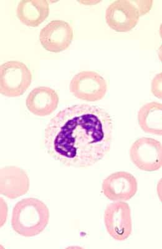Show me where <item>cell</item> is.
Returning a JSON list of instances; mask_svg holds the SVG:
<instances>
[{"instance_id":"cell-8","label":"cell","mask_w":162,"mask_h":249,"mask_svg":"<svg viewBox=\"0 0 162 249\" xmlns=\"http://www.w3.org/2000/svg\"><path fill=\"white\" fill-rule=\"evenodd\" d=\"M74 32L72 25L61 19L52 20L39 33L40 42L45 50L53 53L66 50L72 44Z\"/></svg>"},{"instance_id":"cell-6","label":"cell","mask_w":162,"mask_h":249,"mask_svg":"<svg viewBox=\"0 0 162 249\" xmlns=\"http://www.w3.org/2000/svg\"><path fill=\"white\" fill-rule=\"evenodd\" d=\"M104 223L108 234L116 241H123L132 231L131 211L128 203L115 201L108 204L104 213Z\"/></svg>"},{"instance_id":"cell-3","label":"cell","mask_w":162,"mask_h":249,"mask_svg":"<svg viewBox=\"0 0 162 249\" xmlns=\"http://www.w3.org/2000/svg\"><path fill=\"white\" fill-rule=\"evenodd\" d=\"M32 82V72L23 62L9 61L0 66V92L5 96H21Z\"/></svg>"},{"instance_id":"cell-2","label":"cell","mask_w":162,"mask_h":249,"mask_svg":"<svg viewBox=\"0 0 162 249\" xmlns=\"http://www.w3.org/2000/svg\"><path fill=\"white\" fill-rule=\"evenodd\" d=\"M50 217V211L43 201L28 197L17 202L13 208L12 228L21 236H36L45 230Z\"/></svg>"},{"instance_id":"cell-1","label":"cell","mask_w":162,"mask_h":249,"mask_svg":"<svg viewBox=\"0 0 162 249\" xmlns=\"http://www.w3.org/2000/svg\"><path fill=\"white\" fill-rule=\"evenodd\" d=\"M113 121L98 106L79 104L59 111L44 132L46 152L68 167H90L103 160L112 144Z\"/></svg>"},{"instance_id":"cell-12","label":"cell","mask_w":162,"mask_h":249,"mask_svg":"<svg viewBox=\"0 0 162 249\" xmlns=\"http://www.w3.org/2000/svg\"><path fill=\"white\" fill-rule=\"evenodd\" d=\"M17 14L25 25L36 27L50 15V4L46 0H21L18 4Z\"/></svg>"},{"instance_id":"cell-4","label":"cell","mask_w":162,"mask_h":249,"mask_svg":"<svg viewBox=\"0 0 162 249\" xmlns=\"http://www.w3.org/2000/svg\"><path fill=\"white\" fill-rule=\"evenodd\" d=\"M70 89L71 92L82 101L96 102L105 96L108 85L105 79L98 72L83 71L72 77Z\"/></svg>"},{"instance_id":"cell-11","label":"cell","mask_w":162,"mask_h":249,"mask_svg":"<svg viewBox=\"0 0 162 249\" xmlns=\"http://www.w3.org/2000/svg\"><path fill=\"white\" fill-rule=\"evenodd\" d=\"M59 102L56 91L47 86L33 89L26 100L28 110L38 117L48 116L54 112Z\"/></svg>"},{"instance_id":"cell-14","label":"cell","mask_w":162,"mask_h":249,"mask_svg":"<svg viewBox=\"0 0 162 249\" xmlns=\"http://www.w3.org/2000/svg\"><path fill=\"white\" fill-rule=\"evenodd\" d=\"M152 92L155 97L162 99V72L157 74L152 81Z\"/></svg>"},{"instance_id":"cell-7","label":"cell","mask_w":162,"mask_h":249,"mask_svg":"<svg viewBox=\"0 0 162 249\" xmlns=\"http://www.w3.org/2000/svg\"><path fill=\"white\" fill-rule=\"evenodd\" d=\"M139 11L133 1L116 0L108 6L106 11V23L117 32H127L139 21Z\"/></svg>"},{"instance_id":"cell-13","label":"cell","mask_w":162,"mask_h":249,"mask_svg":"<svg viewBox=\"0 0 162 249\" xmlns=\"http://www.w3.org/2000/svg\"><path fill=\"white\" fill-rule=\"evenodd\" d=\"M162 104L151 102L144 105L138 112L140 127L144 132L162 136Z\"/></svg>"},{"instance_id":"cell-15","label":"cell","mask_w":162,"mask_h":249,"mask_svg":"<svg viewBox=\"0 0 162 249\" xmlns=\"http://www.w3.org/2000/svg\"><path fill=\"white\" fill-rule=\"evenodd\" d=\"M133 2L138 8L141 16L149 12L153 3L152 1H133Z\"/></svg>"},{"instance_id":"cell-5","label":"cell","mask_w":162,"mask_h":249,"mask_svg":"<svg viewBox=\"0 0 162 249\" xmlns=\"http://www.w3.org/2000/svg\"><path fill=\"white\" fill-rule=\"evenodd\" d=\"M130 157L132 163L142 171H158L162 166V143L152 138H140L131 146Z\"/></svg>"},{"instance_id":"cell-10","label":"cell","mask_w":162,"mask_h":249,"mask_svg":"<svg viewBox=\"0 0 162 249\" xmlns=\"http://www.w3.org/2000/svg\"><path fill=\"white\" fill-rule=\"evenodd\" d=\"M27 173L16 166H7L0 171V193L9 199H17L30 190Z\"/></svg>"},{"instance_id":"cell-9","label":"cell","mask_w":162,"mask_h":249,"mask_svg":"<svg viewBox=\"0 0 162 249\" xmlns=\"http://www.w3.org/2000/svg\"><path fill=\"white\" fill-rule=\"evenodd\" d=\"M102 188L104 196L110 201H126L136 194L138 183L131 173L118 171L104 179Z\"/></svg>"}]
</instances>
